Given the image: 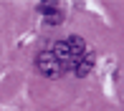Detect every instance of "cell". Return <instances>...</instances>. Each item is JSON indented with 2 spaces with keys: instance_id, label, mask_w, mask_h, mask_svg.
<instances>
[{
  "instance_id": "obj_4",
  "label": "cell",
  "mask_w": 124,
  "mask_h": 111,
  "mask_svg": "<svg viewBox=\"0 0 124 111\" xmlns=\"http://www.w3.org/2000/svg\"><path fill=\"white\" fill-rule=\"evenodd\" d=\"M46 23H48V25H58V23H61V13H58V10H56V13L46 15Z\"/></svg>"
},
{
  "instance_id": "obj_1",
  "label": "cell",
  "mask_w": 124,
  "mask_h": 111,
  "mask_svg": "<svg viewBox=\"0 0 124 111\" xmlns=\"http://www.w3.org/2000/svg\"><path fill=\"white\" fill-rule=\"evenodd\" d=\"M66 66L61 63V61H56V56L51 51H43L38 56V71H41L43 76H48V78H58L61 73H63Z\"/></svg>"
},
{
  "instance_id": "obj_5",
  "label": "cell",
  "mask_w": 124,
  "mask_h": 111,
  "mask_svg": "<svg viewBox=\"0 0 124 111\" xmlns=\"http://www.w3.org/2000/svg\"><path fill=\"white\" fill-rule=\"evenodd\" d=\"M41 13H46V15H51V13H56V3H41Z\"/></svg>"
},
{
  "instance_id": "obj_3",
  "label": "cell",
  "mask_w": 124,
  "mask_h": 111,
  "mask_svg": "<svg viewBox=\"0 0 124 111\" xmlns=\"http://www.w3.org/2000/svg\"><path fill=\"white\" fill-rule=\"evenodd\" d=\"M66 46H69V51H71V58H74V63L81 58L84 53H86V43H84V38H81V35H71L69 41H66Z\"/></svg>"
},
{
  "instance_id": "obj_2",
  "label": "cell",
  "mask_w": 124,
  "mask_h": 111,
  "mask_svg": "<svg viewBox=\"0 0 124 111\" xmlns=\"http://www.w3.org/2000/svg\"><path fill=\"white\" fill-rule=\"evenodd\" d=\"M91 68H94V56L86 51V53H84L81 58L74 63V71H76V76H81V78H84V76L91 73Z\"/></svg>"
}]
</instances>
